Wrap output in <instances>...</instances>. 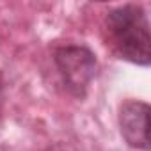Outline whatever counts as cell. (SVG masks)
Listing matches in <instances>:
<instances>
[{
    "label": "cell",
    "instance_id": "cell-3",
    "mask_svg": "<svg viewBox=\"0 0 151 151\" xmlns=\"http://www.w3.org/2000/svg\"><path fill=\"white\" fill-rule=\"evenodd\" d=\"M149 105L140 100H126L119 107L117 123L124 142L133 149L149 151Z\"/></svg>",
    "mask_w": 151,
    "mask_h": 151
},
{
    "label": "cell",
    "instance_id": "cell-1",
    "mask_svg": "<svg viewBox=\"0 0 151 151\" xmlns=\"http://www.w3.org/2000/svg\"><path fill=\"white\" fill-rule=\"evenodd\" d=\"M109 41L119 59L137 66L151 62V32L146 11L140 6H121L110 9L105 18Z\"/></svg>",
    "mask_w": 151,
    "mask_h": 151
},
{
    "label": "cell",
    "instance_id": "cell-2",
    "mask_svg": "<svg viewBox=\"0 0 151 151\" xmlns=\"http://www.w3.org/2000/svg\"><path fill=\"white\" fill-rule=\"evenodd\" d=\"M53 62L69 93L78 98L86 96L98 71L94 52L84 45H64L53 52Z\"/></svg>",
    "mask_w": 151,
    "mask_h": 151
}]
</instances>
